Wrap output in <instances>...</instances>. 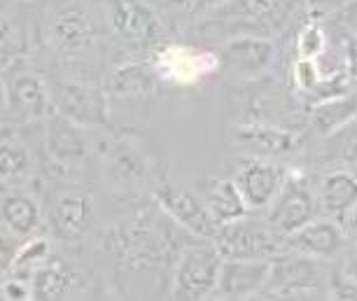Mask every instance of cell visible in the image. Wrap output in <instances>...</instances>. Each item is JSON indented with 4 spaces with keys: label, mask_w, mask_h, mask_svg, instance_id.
I'll list each match as a JSON object with an SVG mask.
<instances>
[{
    "label": "cell",
    "mask_w": 357,
    "mask_h": 301,
    "mask_svg": "<svg viewBox=\"0 0 357 301\" xmlns=\"http://www.w3.org/2000/svg\"><path fill=\"white\" fill-rule=\"evenodd\" d=\"M222 252L208 243L187 245L180 252L178 266L173 273L171 285V299H185V301H201L215 297L220 283L222 271Z\"/></svg>",
    "instance_id": "cell-1"
},
{
    "label": "cell",
    "mask_w": 357,
    "mask_h": 301,
    "mask_svg": "<svg viewBox=\"0 0 357 301\" xmlns=\"http://www.w3.org/2000/svg\"><path fill=\"white\" fill-rule=\"evenodd\" d=\"M320 259L299 255H275L271 259V276L261 299H325L320 287Z\"/></svg>",
    "instance_id": "cell-2"
},
{
    "label": "cell",
    "mask_w": 357,
    "mask_h": 301,
    "mask_svg": "<svg viewBox=\"0 0 357 301\" xmlns=\"http://www.w3.org/2000/svg\"><path fill=\"white\" fill-rule=\"evenodd\" d=\"M213 243L225 259H273L285 250V238L271 224H257L245 217L220 224Z\"/></svg>",
    "instance_id": "cell-3"
},
{
    "label": "cell",
    "mask_w": 357,
    "mask_h": 301,
    "mask_svg": "<svg viewBox=\"0 0 357 301\" xmlns=\"http://www.w3.org/2000/svg\"><path fill=\"white\" fill-rule=\"evenodd\" d=\"M318 203L320 196H315L304 178L289 176L285 178V185L278 192V196L273 199L266 222L271 224L275 233L287 238L289 233H294L296 229H301L304 224L315 219Z\"/></svg>",
    "instance_id": "cell-4"
},
{
    "label": "cell",
    "mask_w": 357,
    "mask_h": 301,
    "mask_svg": "<svg viewBox=\"0 0 357 301\" xmlns=\"http://www.w3.org/2000/svg\"><path fill=\"white\" fill-rule=\"evenodd\" d=\"M152 196L157 201V206L173 219L178 226H183L185 231L194 233L199 238H215L220 224L215 222V217L208 210L206 201L199 199L197 194H192L190 190L175 185H159L152 190Z\"/></svg>",
    "instance_id": "cell-5"
},
{
    "label": "cell",
    "mask_w": 357,
    "mask_h": 301,
    "mask_svg": "<svg viewBox=\"0 0 357 301\" xmlns=\"http://www.w3.org/2000/svg\"><path fill=\"white\" fill-rule=\"evenodd\" d=\"M222 65L220 54L206 49H194L187 45H168L154 56L152 68L161 82L175 86H190L201 82Z\"/></svg>",
    "instance_id": "cell-6"
},
{
    "label": "cell",
    "mask_w": 357,
    "mask_h": 301,
    "mask_svg": "<svg viewBox=\"0 0 357 301\" xmlns=\"http://www.w3.org/2000/svg\"><path fill=\"white\" fill-rule=\"evenodd\" d=\"M54 108L59 115L68 117L79 126L107 124V103L103 91L84 82H54L52 84Z\"/></svg>",
    "instance_id": "cell-7"
},
{
    "label": "cell",
    "mask_w": 357,
    "mask_h": 301,
    "mask_svg": "<svg viewBox=\"0 0 357 301\" xmlns=\"http://www.w3.org/2000/svg\"><path fill=\"white\" fill-rule=\"evenodd\" d=\"M271 276V259H225L220 283L215 290L218 299H252L261 297Z\"/></svg>",
    "instance_id": "cell-8"
},
{
    "label": "cell",
    "mask_w": 357,
    "mask_h": 301,
    "mask_svg": "<svg viewBox=\"0 0 357 301\" xmlns=\"http://www.w3.org/2000/svg\"><path fill=\"white\" fill-rule=\"evenodd\" d=\"M84 126L70 122L68 117L59 115L50 122L47 129V152L52 164L59 171L79 169L89 157V140L82 133Z\"/></svg>",
    "instance_id": "cell-9"
},
{
    "label": "cell",
    "mask_w": 357,
    "mask_h": 301,
    "mask_svg": "<svg viewBox=\"0 0 357 301\" xmlns=\"http://www.w3.org/2000/svg\"><path fill=\"white\" fill-rule=\"evenodd\" d=\"M110 22L114 33L133 45H150L161 36L159 17L143 0H112Z\"/></svg>",
    "instance_id": "cell-10"
},
{
    "label": "cell",
    "mask_w": 357,
    "mask_h": 301,
    "mask_svg": "<svg viewBox=\"0 0 357 301\" xmlns=\"http://www.w3.org/2000/svg\"><path fill=\"white\" fill-rule=\"evenodd\" d=\"M346 245V233L334 219H311L285 238V250L313 259H334Z\"/></svg>",
    "instance_id": "cell-11"
},
{
    "label": "cell",
    "mask_w": 357,
    "mask_h": 301,
    "mask_svg": "<svg viewBox=\"0 0 357 301\" xmlns=\"http://www.w3.org/2000/svg\"><path fill=\"white\" fill-rule=\"evenodd\" d=\"M275 56L273 40L261 36H236L227 40L220 49L222 68L241 72V75H257L266 70Z\"/></svg>",
    "instance_id": "cell-12"
},
{
    "label": "cell",
    "mask_w": 357,
    "mask_h": 301,
    "mask_svg": "<svg viewBox=\"0 0 357 301\" xmlns=\"http://www.w3.org/2000/svg\"><path fill=\"white\" fill-rule=\"evenodd\" d=\"M234 180L241 194H243L245 203L250 206V210H261L268 208L273 199L278 196V192L285 185V173L278 166L255 159V162L245 164Z\"/></svg>",
    "instance_id": "cell-13"
},
{
    "label": "cell",
    "mask_w": 357,
    "mask_h": 301,
    "mask_svg": "<svg viewBox=\"0 0 357 301\" xmlns=\"http://www.w3.org/2000/svg\"><path fill=\"white\" fill-rule=\"evenodd\" d=\"M8 96L12 100V110L26 119H40L56 110L52 98V86H47L45 79L33 75V72L17 75L15 82L10 84Z\"/></svg>",
    "instance_id": "cell-14"
},
{
    "label": "cell",
    "mask_w": 357,
    "mask_h": 301,
    "mask_svg": "<svg viewBox=\"0 0 357 301\" xmlns=\"http://www.w3.org/2000/svg\"><path fill=\"white\" fill-rule=\"evenodd\" d=\"M236 143H241L248 150L261 152V155H289L299 150L301 136L296 131L280 129V126L250 124L236 129Z\"/></svg>",
    "instance_id": "cell-15"
},
{
    "label": "cell",
    "mask_w": 357,
    "mask_h": 301,
    "mask_svg": "<svg viewBox=\"0 0 357 301\" xmlns=\"http://www.w3.org/2000/svg\"><path fill=\"white\" fill-rule=\"evenodd\" d=\"M50 36L59 49L77 52V49H86V47L93 45L96 29H93V22L84 12L66 10L54 17V22L50 26Z\"/></svg>",
    "instance_id": "cell-16"
},
{
    "label": "cell",
    "mask_w": 357,
    "mask_h": 301,
    "mask_svg": "<svg viewBox=\"0 0 357 301\" xmlns=\"http://www.w3.org/2000/svg\"><path fill=\"white\" fill-rule=\"evenodd\" d=\"M204 201L218 224H229L245 217L250 206L245 203L236 180H213L204 187Z\"/></svg>",
    "instance_id": "cell-17"
},
{
    "label": "cell",
    "mask_w": 357,
    "mask_h": 301,
    "mask_svg": "<svg viewBox=\"0 0 357 301\" xmlns=\"http://www.w3.org/2000/svg\"><path fill=\"white\" fill-rule=\"evenodd\" d=\"M89 215H91V199L86 194L73 192L54 203L52 226L56 231V236L73 240L84 231L86 222H89Z\"/></svg>",
    "instance_id": "cell-18"
},
{
    "label": "cell",
    "mask_w": 357,
    "mask_h": 301,
    "mask_svg": "<svg viewBox=\"0 0 357 301\" xmlns=\"http://www.w3.org/2000/svg\"><path fill=\"white\" fill-rule=\"evenodd\" d=\"M320 206L336 217H346L357 206V178L350 171H332L320 185Z\"/></svg>",
    "instance_id": "cell-19"
},
{
    "label": "cell",
    "mask_w": 357,
    "mask_h": 301,
    "mask_svg": "<svg viewBox=\"0 0 357 301\" xmlns=\"http://www.w3.org/2000/svg\"><path fill=\"white\" fill-rule=\"evenodd\" d=\"M38 201L24 192H10L3 196V224L12 236H31L40 226Z\"/></svg>",
    "instance_id": "cell-20"
},
{
    "label": "cell",
    "mask_w": 357,
    "mask_h": 301,
    "mask_svg": "<svg viewBox=\"0 0 357 301\" xmlns=\"http://www.w3.org/2000/svg\"><path fill=\"white\" fill-rule=\"evenodd\" d=\"M357 117V98L341 93V96H332L320 100L311 112V122L320 133L332 136L343 126H348L350 122H355Z\"/></svg>",
    "instance_id": "cell-21"
},
{
    "label": "cell",
    "mask_w": 357,
    "mask_h": 301,
    "mask_svg": "<svg viewBox=\"0 0 357 301\" xmlns=\"http://www.w3.org/2000/svg\"><path fill=\"white\" fill-rule=\"evenodd\" d=\"M154 79H159L154 68L140 63L122 65L112 72L110 82H107V93L119 98H143L154 89Z\"/></svg>",
    "instance_id": "cell-22"
},
{
    "label": "cell",
    "mask_w": 357,
    "mask_h": 301,
    "mask_svg": "<svg viewBox=\"0 0 357 301\" xmlns=\"http://www.w3.org/2000/svg\"><path fill=\"white\" fill-rule=\"evenodd\" d=\"M52 255V243L47 238H31L12 255V276L31 278Z\"/></svg>",
    "instance_id": "cell-23"
},
{
    "label": "cell",
    "mask_w": 357,
    "mask_h": 301,
    "mask_svg": "<svg viewBox=\"0 0 357 301\" xmlns=\"http://www.w3.org/2000/svg\"><path fill=\"white\" fill-rule=\"evenodd\" d=\"M33 299H63L70 290V276L59 264H43L33 273Z\"/></svg>",
    "instance_id": "cell-24"
},
{
    "label": "cell",
    "mask_w": 357,
    "mask_h": 301,
    "mask_svg": "<svg viewBox=\"0 0 357 301\" xmlns=\"http://www.w3.org/2000/svg\"><path fill=\"white\" fill-rule=\"evenodd\" d=\"M29 169H31L29 150H26L17 138L5 136L3 138V152H0V173H3V180L22 178L29 173Z\"/></svg>",
    "instance_id": "cell-25"
},
{
    "label": "cell",
    "mask_w": 357,
    "mask_h": 301,
    "mask_svg": "<svg viewBox=\"0 0 357 301\" xmlns=\"http://www.w3.org/2000/svg\"><path fill=\"white\" fill-rule=\"evenodd\" d=\"M294 84H296V89L299 91H304L308 93V96H313V93H320V91H325V89H336L339 93H346V91H341L339 86H334V84H329L325 75H322V68H320V63H318V59H296V63H294Z\"/></svg>",
    "instance_id": "cell-26"
},
{
    "label": "cell",
    "mask_w": 357,
    "mask_h": 301,
    "mask_svg": "<svg viewBox=\"0 0 357 301\" xmlns=\"http://www.w3.org/2000/svg\"><path fill=\"white\" fill-rule=\"evenodd\" d=\"M327 52L325 31L318 22H308L296 36V54L301 59H318Z\"/></svg>",
    "instance_id": "cell-27"
},
{
    "label": "cell",
    "mask_w": 357,
    "mask_h": 301,
    "mask_svg": "<svg viewBox=\"0 0 357 301\" xmlns=\"http://www.w3.org/2000/svg\"><path fill=\"white\" fill-rule=\"evenodd\" d=\"M334 140V157L343 164H357V124L350 122L336 133H332Z\"/></svg>",
    "instance_id": "cell-28"
},
{
    "label": "cell",
    "mask_w": 357,
    "mask_h": 301,
    "mask_svg": "<svg viewBox=\"0 0 357 301\" xmlns=\"http://www.w3.org/2000/svg\"><path fill=\"white\" fill-rule=\"evenodd\" d=\"M327 299H353L357 301V278L348 273H334L332 283H329Z\"/></svg>",
    "instance_id": "cell-29"
},
{
    "label": "cell",
    "mask_w": 357,
    "mask_h": 301,
    "mask_svg": "<svg viewBox=\"0 0 357 301\" xmlns=\"http://www.w3.org/2000/svg\"><path fill=\"white\" fill-rule=\"evenodd\" d=\"M0 294H3V299H8V301H26V299H33V285L26 283V278L10 276L3 280Z\"/></svg>",
    "instance_id": "cell-30"
},
{
    "label": "cell",
    "mask_w": 357,
    "mask_h": 301,
    "mask_svg": "<svg viewBox=\"0 0 357 301\" xmlns=\"http://www.w3.org/2000/svg\"><path fill=\"white\" fill-rule=\"evenodd\" d=\"M343 65H346L350 84L357 89V36L355 33H348L346 40H343Z\"/></svg>",
    "instance_id": "cell-31"
},
{
    "label": "cell",
    "mask_w": 357,
    "mask_h": 301,
    "mask_svg": "<svg viewBox=\"0 0 357 301\" xmlns=\"http://www.w3.org/2000/svg\"><path fill=\"white\" fill-rule=\"evenodd\" d=\"M304 3L315 19H322V17H329V15H336V12L346 10V5L350 0H304Z\"/></svg>",
    "instance_id": "cell-32"
},
{
    "label": "cell",
    "mask_w": 357,
    "mask_h": 301,
    "mask_svg": "<svg viewBox=\"0 0 357 301\" xmlns=\"http://www.w3.org/2000/svg\"><path fill=\"white\" fill-rule=\"evenodd\" d=\"M275 8H278V0H241V10H243L248 17H255V19L271 17Z\"/></svg>",
    "instance_id": "cell-33"
},
{
    "label": "cell",
    "mask_w": 357,
    "mask_h": 301,
    "mask_svg": "<svg viewBox=\"0 0 357 301\" xmlns=\"http://www.w3.org/2000/svg\"><path fill=\"white\" fill-rule=\"evenodd\" d=\"M346 24H348L350 33L357 36V0H350L346 5Z\"/></svg>",
    "instance_id": "cell-34"
},
{
    "label": "cell",
    "mask_w": 357,
    "mask_h": 301,
    "mask_svg": "<svg viewBox=\"0 0 357 301\" xmlns=\"http://www.w3.org/2000/svg\"><path fill=\"white\" fill-rule=\"evenodd\" d=\"M346 222H348V231H350V236H353L357 240V206L353 210L346 215Z\"/></svg>",
    "instance_id": "cell-35"
},
{
    "label": "cell",
    "mask_w": 357,
    "mask_h": 301,
    "mask_svg": "<svg viewBox=\"0 0 357 301\" xmlns=\"http://www.w3.org/2000/svg\"><path fill=\"white\" fill-rule=\"evenodd\" d=\"M173 3H175V5H180V8H190L194 0H173Z\"/></svg>",
    "instance_id": "cell-36"
}]
</instances>
